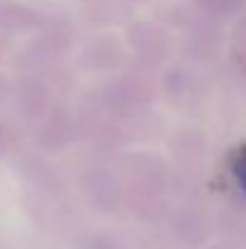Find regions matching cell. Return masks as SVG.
<instances>
[{
  "label": "cell",
  "instance_id": "6da1fadb",
  "mask_svg": "<svg viewBox=\"0 0 246 249\" xmlns=\"http://www.w3.org/2000/svg\"><path fill=\"white\" fill-rule=\"evenodd\" d=\"M234 177H237V181H239V186H242V191L246 194V150L234 160Z\"/></svg>",
  "mask_w": 246,
  "mask_h": 249
}]
</instances>
